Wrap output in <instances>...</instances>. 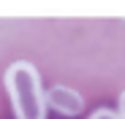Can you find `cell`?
Wrapping results in <instances>:
<instances>
[{"mask_svg":"<svg viewBox=\"0 0 125 119\" xmlns=\"http://www.w3.org/2000/svg\"><path fill=\"white\" fill-rule=\"evenodd\" d=\"M46 106L52 111L62 114V116H79L82 111H84V97H82L76 89H71V87L57 84V87L46 89Z\"/></svg>","mask_w":125,"mask_h":119,"instance_id":"7a4b0ae2","label":"cell"},{"mask_svg":"<svg viewBox=\"0 0 125 119\" xmlns=\"http://www.w3.org/2000/svg\"><path fill=\"white\" fill-rule=\"evenodd\" d=\"M120 119H125V89L120 95Z\"/></svg>","mask_w":125,"mask_h":119,"instance_id":"277c9868","label":"cell"},{"mask_svg":"<svg viewBox=\"0 0 125 119\" xmlns=\"http://www.w3.org/2000/svg\"><path fill=\"white\" fill-rule=\"evenodd\" d=\"M90 119H120V111H112V108H98L93 111Z\"/></svg>","mask_w":125,"mask_h":119,"instance_id":"3957f363","label":"cell"},{"mask_svg":"<svg viewBox=\"0 0 125 119\" xmlns=\"http://www.w3.org/2000/svg\"><path fill=\"white\" fill-rule=\"evenodd\" d=\"M3 87L11 97L16 119H46V92L41 87L38 70L30 62L25 60L11 62L3 73Z\"/></svg>","mask_w":125,"mask_h":119,"instance_id":"6da1fadb","label":"cell"}]
</instances>
